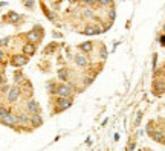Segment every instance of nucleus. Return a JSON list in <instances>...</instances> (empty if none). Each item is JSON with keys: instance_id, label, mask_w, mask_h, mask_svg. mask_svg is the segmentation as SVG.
I'll return each mask as SVG.
<instances>
[{"instance_id": "nucleus-1", "label": "nucleus", "mask_w": 165, "mask_h": 151, "mask_svg": "<svg viewBox=\"0 0 165 151\" xmlns=\"http://www.w3.org/2000/svg\"><path fill=\"white\" fill-rule=\"evenodd\" d=\"M55 104H57V111H63L72 105V99L71 96H58Z\"/></svg>"}, {"instance_id": "nucleus-33", "label": "nucleus", "mask_w": 165, "mask_h": 151, "mask_svg": "<svg viewBox=\"0 0 165 151\" xmlns=\"http://www.w3.org/2000/svg\"><path fill=\"white\" fill-rule=\"evenodd\" d=\"M3 81H5V79H3V77L0 75V84H3Z\"/></svg>"}, {"instance_id": "nucleus-16", "label": "nucleus", "mask_w": 165, "mask_h": 151, "mask_svg": "<svg viewBox=\"0 0 165 151\" xmlns=\"http://www.w3.org/2000/svg\"><path fill=\"white\" fill-rule=\"evenodd\" d=\"M98 2V5H101V6H112V5H113V2H112V0H97Z\"/></svg>"}, {"instance_id": "nucleus-5", "label": "nucleus", "mask_w": 165, "mask_h": 151, "mask_svg": "<svg viewBox=\"0 0 165 151\" xmlns=\"http://www.w3.org/2000/svg\"><path fill=\"white\" fill-rule=\"evenodd\" d=\"M18 95H20V89L15 85V87H12L11 90L8 92V101L9 102H15V101H17V98H18Z\"/></svg>"}, {"instance_id": "nucleus-11", "label": "nucleus", "mask_w": 165, "mask_h": 151, "mask_svg": "<svg viewBox=\"0 0 165 151\" xmlns=\"http://www.w3.org/2000/svg\"><path fill=\"white\" fill-rule=\"evenodd\" d=\"M23 52H25V55H32V53L35 52V46L32 44V43H28V44L23 46Z\"/></svg>"}, {"instance_id": "nucleus-9", "label": "nucleus", "mask_w": 165, "mask_h": 151, "mask_svg": "<svg viewBox=\"0 0 165 151\" xmlns=\"http://www.w3.org/2000/svg\"><path fill=\"white\" fill-rule=\"evenodd\" d=\"M75 63H77V66H79V67H86L87 64H89L87 58L84 57V55H77L75 57Z\"/></svg>"}, {"instance_id": "nucleus-26", "label": "nucleus", "mask_w": 165, "mask_h": 151, "mask_svg": "<svg viewBox=\"0 0 165 151\" xmlns=\"http://www.w3.org/2000/svg\"><path fill=\"white\" fill-rule=\"evenodd\" d=\"M22 81H23V77L20 73H17L15 75V83H22Z\"/></svg>"}, {"instance_id": "nucleus-7", "label": "nucleus", "mask_w": 165, "mask_h": 151, "mask_svg": "<svg viewBox=\"0 0 165 151\" xmlns=\"http://www.w3.org/2000/svg\"><path fill=\"white\" fill-rule=\"evenodd\" d=\"M40 31H41V28L35 26V29H34L32 32H29V34H28V38H29L31 41H32V43L38 41V40H40V34H38V32H40Z\"/></svg>"}, {"instance_id": "nucleus-27", "label": "nucleus", "mask_w": 165, "mask_h": 151, "mask_svg": "<svg viewBox=\"0 0 165 151\" xmlns=\"http://www.w3.org/2000/svg\"><path fill=\"white\" fill-rule=\"evenodd\" d=\"M83 3H86V5H93L95 2H97V0H81Z\"/></svg>"}, {"instance_id": "nucleus-3", "label": "nucleus", "mask_w": 165, "mask_h": 151, "mask_svg": "<svg viewBox=\"0 0 165 151\" xmlns=\"http://www.w3.org/2000/svg\"><path fill=\"white\" fill-rule=\"evenodd\" d=\"M2 121L5 125H9V127H15V124H18V119H17V116H12V115H8L6 116H2Z\"/></svg>"}, {"instance_id": "nucleus-30", "label": "nucleus", "mask_w": 165, "mask_h": 151, "mask_svg": "<svg viewBox=\"0 0 165 151\" xmlns=\"http://www.w3.org/2000/svg\"><path fill=\"white\" fill-rule=\"evenodd\" d=\"M135 147H136V145H135V143H130V145H129V147H127V150H135Z\"/></svg>"}, {"instance_id": "nucleus-25", "label": "nucleus", "mask_w": 165, "mask_h": 151, "mask_svg": "<svg viewBox=\"0 0 165 151\" xmlns=\"http://www.w3.org/2000/svg\"><path fill=\"white\" fill-rule=\"evenodd\" d=\"M92 15H93V12H92L90 9H86V11H84V17H92Z\"/></svg>"}, {"instance_id": "nucleus-24", "label": "nucleus", "mask_w": 165, "mask_h": 151, "mask_svg": "<svg viewBox=\"0 0 165 151\" xmlns=\"http://www.w3.org/2000/svg\"><path fill=\"white\" fill-rule=\"evenodd\" d=\"M115 17H116L115 9H110V12H109V18H110V20H115Z\"/></svg>"}, {"instance_id": "nucleus-10", "label": "nucleus", "mask_w": 165, "mask_h": 151, "mask_svg": "<svg viewBox=\"0 0 165 151\" xmlns=\"http://www.w3.org/2000/svg\"><path fill=\"white\" fill-rule=\"evenodd\" d=\"M79 49H81L83 52H92V51H93V43H92V41L81 43V44H79Z\"/></svg>"}, {"instance_id": "nucleus-15", "label": "nucleus", "mask_w": 165, "mask_h": 151, "mask_svg": "<svg viewBox=\"0 0 165 151\" xmlns=\"http://www.w3.org/2000/svg\"><path fill=\"white\" fill-rule=\"evenodd\" d=\"M58 78L63 79V81L67 79V70L66 69H60V70H58Z\"/></svg>"}, {"instance_id": "nucleus-12", "label": "nucleus", "mask_w": 165, "mask_h": 151, "mask_svg": "<svg viewBox=\"0 0 165 151\" xmlns=\"http://www.w3.org/2000/svg\"><path fill=\"white\" fill-rule=\"evenodd\" d=\"M151 137H153V141H156V142H164V137L165 136H164L162 131L157 130V131H153L151 133Z\"/></svg>"}, {"instance_id": "nucleus-13", "label": "nucleus", "mask_w": 165, "mask_h": 151, "mask_svg": "<svg viewBox=\"0 0 165 151\" xmlns=\"http://www.w3.org/2000/svg\"><path fill=\"white\" fill-rule=\"evenodd\" d=\"M28 110H29L31 113H35L37 110H38V104H37L35 101H29V102H28Z\"/></svg>"}, {"instance_id": "nucleus-6", "label": "nucleus", "mask_w": 165, "mask_h": 151, "mask_svg": "<svg viewBox=\"0 0 165 151\" xmlns=\"http://www.w3.org/2000/svg\"><path fill=\"white\" fill-rule=\"evenodd\" d=\"M153 89H154V92H157V93L165 92V79H156L153 84Z\"/></svg>"}, {"instance_id": "nucleus-2", "label": "nucleus", "mask_w": 165, "mask_h": 151, "mask_svg": "<svg viewBox=\"0 0 165 151\" xmlns=\"http://www.w3.org/2000/svg\"><path fill=\"white\" fill-rule=\"evenodd\" d=\"M55 93L58 96H71L72 95V87L67 84H58L55 89Z\"/></svg>"}, {"instance_id": "nucleus-32", "label": "nucleus", "mask_w": 165, "mask_h": 151, "mask_svg": "<svg viewBox=\"0 0 165 151\" xmlns=\"http://www.w3.org/2000/svg\"><path fill=\"white\" fill-rule=\"evenodd\" d=\"M0 61H3V52L0 51Z\"/></svg>"}, {"instance_id": "nucleus-17", "label": "nucleus", "mask_w": 165, "mask_h": 151, "mask_svg": "<svg viewBox=\"0 0 165 151\" xmlns=\"http://www.w3.org/2000/svg\"><path fill=\"white\" fill-rule=\"evenodd\" d=\"M8 17L11 18V21H18L20 15H18V14H15V12H9V14H8Z\"/></svg>"}, {"instance_id": "nucleus-19", "label": "nucleus", "mask_w": 165, "mask_h": 151, "mask_svg": "<svg viewBox=\"0 0 165 151\" xmlns=\"http://www.w3.org/2000/svg\"><path fill=\"white\" fill-rule=\"evenodd\" d=\"M99 57H101V60H105V58H107V51H105V47H104V46L101 47V53H99Z\"/></svg>"}, {"instance_id": "nucleus-20", "label": "nucleus", "mask_w": 165, "mask_h": 151, "mask_svg": "<svg viewBox=\"0 0 165 151\" xmlns=\"http://www.w3.org/2000/svg\"><path fill=\"white\" fill-rule=\"evenodd\" d=\"M9 40H11L9 37H5V38H2V40H0V46H6L8 43H9Z\"/></svg>"}, {"instance_id": "nucleus-34", "label": "nucleus", "mask_w": 165, "mask_h": 151, "mask_svg": "<svg viewBox=\"0 0 165 151\" xmlns=\"http://www.w3.org/2000/svg\"><path fill=\"white\" fill-rule=\"evenodd\" d=\"M164 70H165V66H164Z\"/></svg>"}, {"instance_id": "nucleus-21", "label": "nucleus", "mask_w": 165, "mask_h": 151, "mask_svg": "<svg viewBox=\"0 0 165 151\" xmlns=\"http://www.w3.org/2000/svg\"><path fill=\"white\" fill-rule=\"evenodd\" d=\"M25 6L26 8H34V0H25Z\"/></svg>"}, {"instance_id": "nucleus-28", "label": "nucleus", "mask_w": 165, "mask_h": 151, "mask_svg": "<svg viewBox=\"0 0 165 151\" xmlns=\"http://www.w3.org/2000/svg\"><path fill=\"white\" fill-rule=\"evenodd\" d=\"M139 122H141V113H138V118H136V121H135V125H139Z\"/></svg>"}, {"instance_id": "nucleus-31", "label": "nucleus", "mask_w": 165, "mask_h": 151, "mask_svg": "<svg viewBox=\"0 0 165 151\" xmlns=\"http://www.w3.org/2000/svg\"><path fill=\"white\" fill-rule=\"evenodd\" d=\"M161 43H162V44L165 46V35H164V37H161Z\"/></svg>"}, {"instance_id": "nucleus-8", "label": "nucleus", "mask_w": 165, "mask_h": 151, "mask_svg": "<svg viewBox=\"0 0 165 151\" xmlns=\"http://www.w3.org/2000/svg\"><path fill=\"white\" fill-rule=\"evenodd\" d=\"M31 122H32L34 127H40L41 122H43V119H41V116L35 111V113H32V116H31Z\"/></svg>"}, {"instance_id": "nucleus-22", "label": "nucleus", "mask_w": 165, "mask_h": 151, "mask_svg": "<svg viewBox=\"0 0 165 151\" xmlns=\"http://www.w3.org/2000/svg\"><path fill=\"white\" fill-rule=\"evenodd\" d=\"M8 113H9L8 109H5V107H0V116H6Z\"/></svg>"}, {"instance_id": "nucleus-14", "label": "nucleus", "mask_w": 165, "mask_h": 151, "mask_svg": "<svg viewBox=\"0 0 165 151\" xmlns=\"http://www.w3.org/2000/svg\"><path fill=\"white\" fill-rule=\"evenodd\" d=\"M17 119H18V122H22V124H28V122H31V118H29L28 115H18V116H17Z\"/></svg>"}, {"instance_id": "nucleus-4", "label": "nucleus", "mask_w": 165, "mask_h": 151, "mask_svg": "<svg viewBox=\"0 0 165 151\" xmlns=\"http://www.w3.org/2000/svg\"><path fill=\"white\" fill-rule=\"evenodd\" d=\"M26 63H28V58H26V55H14V58H12V64H14L15 67L25 66Z\"/></svg>"}, {"instance_id": "nucleus-18", "label": "nucleus", "mask_w": 165, "mask_h": 151, "mask_svg": "<svg viewBox=\"0 0 165 151\" xmlns=\"http://www.w3.org/2000/svg\"><path fill=\"white\" fill-rule=\"evenodd\" d=\"M84 34H86V35H92V34H98V31L95 28H87L86 31H84Z\"/></svg>"}, {"instance_id": "nucleus-29", "label": "nucleus", "mask_w": 165, "mask_h": 151, "mask_svg": "<svg viewBox=\"0 0 165 151\" xmlns=\"http://www.w3.org/2000/svg\"><path fill=\"white\" fill-rule=\"evenodd\" d=\"M92 81H93V78H86L84 84H86V85H90V84H92Z\"/></svg>"}, {"instance_id": "nucleus-23", "label": "nucleus", "mask_w": 165, "mask_h": 151, "mask_svg": "<svg viewBox=\"0 0 165 151\" xmlns=\"http://www.w3.org/2000/svg\"><path fill=\"white\" fill-rule=\"evenodd\" d=\"M55 89H57V85H54V84H47V90H49L51 93H55Z\"/></svg>"}]
</instances>
